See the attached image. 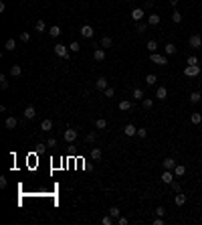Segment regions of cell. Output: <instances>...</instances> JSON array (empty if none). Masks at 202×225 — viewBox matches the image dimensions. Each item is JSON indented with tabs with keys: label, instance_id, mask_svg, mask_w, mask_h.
I'll list each match as a JSON object with an SVG mask.
<instances>
[{
	"label": "cell",
	"instance_id": "6da1fadb",
	"mask_svg": "<svg viewBox=\"0 0 202 225\" xmlns=\"http://www.w3.org/2000/svg\"><path fill=\"white\" fill-rule=\"evenodd\" d=\"M55 55L57 57H61V59H69V47H65V45H55Z\"/></svg>",
	"mask_w": 202,
	"mask_h": 225
},
{
	"label": "cell",
	"instance_id": "7a4b0ae2",
	"mask_svg": "<svg viewBox=\"0 0 202 225\" xmlns=\"http://www.w3.org/2000/svg\"><path fill=\"white\" fill-rule=\"evenodd\" d=\"M184 75L186 77H198L200 75V65H188L184 69Z\"/></svg>",
	"mask_w": 202,
	"mask_h": 225
},
{
	"label": "cell",
	"instance_id": "3957f363",
	"mask_svg": "<svg viewBox=\"0 0 202 225\" xmlns=\"http://www.w3.org/2000/svg\"><path fill=\"white\" fill-rule=\"evenodd\" d=\"M188 45H190L192 49H200V47H202V34H198V33L192 34V37L188 39Z\"/></svg>",
	"mask_w": 202,
	"mask_h": 225
},
{
	"label": "cell",
	"instance_id": "277c9868",
	"mask_svg": "<svg viewBox=\"0 0 202 225\" xmlns=\"http://www.w3.org/2000/svg\"><path fill=\"white\" fill-rule=\"evenodd\" d=\"M150 59H152V63H158V65H168V59H166V55H160V53H150Z\"/></svg>",
	"mask_w": 202,
	"mask_h": 225
},
{
	"label": "cell",
	"instance_id": "5b68a950",
	"mask_svg": "<svg viewBox=\"0 0 202 225\" xmlns=\"http://www.w3.org/2000/svg\"><path fill=\"white\" fill-rule=\"evenodd\" d=\"M81 37L93 39V27H91V24H83V27H81Z\"/></svg>",
	"mask_w": 202,
	"mask_h": 225
},
{
	"label": "cell",
	"instance_id": "8992f818",
	"mask_svg": "<svg viewBox=\"0 0 202 225\" xmlns=\"http://www.w3.org/2000/svg\"><path fill=\"white\" fill-rule=\"evenodd\" d=\"M162 166H164V170H174V168H176V160L172 156H168V158H164Z\"/></svg>",
	"mask_w": 202,
	"mask_h": 225
},
{
	"label": "cell",
	"instance_id": "52a82bcc",
	"mask_svg": "<svg viewBox=\"0 0 202 225\" xmlns=\"http://www.w3.org/2000/svg\"><path fill=\"white\" fill-rule=\"evenodd\" d=\"M145 16V12L141 10V8H134V10H131V18L135 20V23H141V18H144Z\"/></svg>",
	"mask_w": 202,
	"mask_h": 225
},
{
	"label": "cell",
	"instance_id": "ba28073f",
	"mask_svg": "<svg viewBox=\"0 0 202 225\" xmlns=\"http://www.w3.org/2000/svg\"><path fill=\"white\" fill-rule=\"evenodd\" d=\"M95 87L97 89H101V92H103V89H107V87H109V85H107V77H97V79H95Z\"/></svg>",
	"mask_w": 202,
	"mask_h": 225
},
{
	"label": "cell",
	"instance_id": "9c48e42d",
	"mask_svg": "<svg viewBox=\"0 0 202 225\" xmlns=\"http://www.w3.org/2000/svg\"><path fill=\"white\" fill-rule=\"evenodd\" d=\"M172 181H174V170H164V175H162V183L170 185Z\"/></svg>",
	"mask_w": 202,
	"mask_h": 225
},
{
	"label": "cell",
	"instance_id": "30bf717a",
	"mask_svg": "<svg viewBox=\"0 0 202 225\" xmlns=\"http://www.w3.org/2000/svg\"><path fill=\"white\" fill-rule=\"evenodd\" d=\"M156 97H158V99H166V97H168V89H166L164 85L156 87Z\"/></svg>",
	"mask_w": 202,
	"mask_h": 225
},
{
	"label": "cell",
	"instance_id": "8fae6325",
	"mask_svg": "<svg viewBox=\"0 0 202 225\" xmlns=\"http://www.w3.org/2000/svg\"><path fill=\"white\" fill-rule=\"evenodd\" d=\"M65 140H67V142H73V140H77V130H73V128L65 130Z\"/></svg>",
	"mask_w": 202,
	"mask_h": 225
},
{
	"label": "cell",
	"instance_id": "7c38bea8",
	"mask_svg": "<svg viewBox=\"0 0 202 225\" xmlns=\"http://www.w3.org/2000/svg\"><path fill=\"white\" fill-rule=\"evenodd\" d=\"M34 116H37V110H34L32 106H27V107H24V118H27V120H32Z\"/></svg>",
	"mask_w": 202,
	"mask_h": 225
},
{
	"label": "cell",
	"instance_id": "4fadbf2b",
	"mask_svg": "<svg viewBox=\"0 0 202 225\" xmlns=\"http://www.w3.org/2000/svg\"><path fill=\"white\" fill-rule=\"evenodd\" d=\"M174 203H176L178 207H182L184 203H186V195H182V193H176V195H174Z\"/></svg>",
	"mask_w": 202,
	"mask_h": 225
},
{
	"label": "cell",
	"instance_id": "5bb4252c",
	"mask_svg": "<svg viewBox=\"0 0 202 225\" xmlns=\"http://www.w3.org/2000/svg\"><path fill=\"white\" fill-rule=\"evenodd\" d=\"M93 59H95V61H105V51L103 49H95V53H93Z\"/></svg>",
	"mask_w": 202,
	"mask_h": 225
},
{
	"label": "cell",
	"instance_id": "9a60e30c",
	"mask_svg": "<svg viewBox=\"0 0 202 225\" xmlns=\"http://www.w3.org/2000/svg\"><path fill=\"white\" fill-rule=\"evenodd\" d=\"M123 130H126V136H135V134H137V128L134 126V124H126V128H123Z\"/></svg>",
	"mask_w": 202,
	"mask_h": 225
},
{
	"label": "cell",
	"instance_id": "2e32d148",
	"mask_svg": "<svg viewBox=\"0 0 202 225\" xmlns=\"http://www.w3.org/2000/svg\"><path fill=\"white\" fill-rule=\"evenodd\" d=\"M148 24L150 27H158V24H160V16L158 14H150L148 16Z\"/></svg>",
	"mask_w": 202,
	"mask_h": 225
},
{
	"label": "cell",
	"instance_id": "e0dca14e",
	"mask_svg": "<svg viewBox=\"0 0 202 225\" xmlns=\"http://www.w3.org/2000/svg\"><path fill=\"white\" fill-rule=\"evenodd\" d=\"M41 130L51 132V130H53V120H42V122H41Z\"/></svg>",
	"mask_w": 202,
	"mask_h": 225
},
{
	"label": "cell",
	"instance_id": "ac0fdd59",
	"mask_svg": "<svg viewBox=\"0 0 202 225\" xmlns=\"http://www.w3.org/2000/svg\"><path fill=\"white\" fill-rule=\"evenodd\" d=\"M174 175H176V176H184V175H186V166H184V164H176Z\"/></svg>",
	"mask_w": 202,
	"mask_h": 225
},
{
	"label": "cell",
	"instance_id": "d6986e66",
	"mask_svg": "<svg viewBox=\"0 0 202 225\" xmlns=\"http://www.w3.org/2000/svg\"><path fill=\"white\" fill-rule=\"evenodd\" d=\"M10 75H12V77H20V75H22L20 65H12V67H10Z\"/></svg>",
	"mask_w": 202,
	"mask_h": 225
},
{
	"label": "cell",
	"instance_id": "ffe728a7",
	"mask_svg": "<svg viewBox=\"0 0 202 225\" xmlns=\"http://www.w3.org/2000/svg\"><path fill=\"white\" fill-rule=\"evenodd\" d=\"M49 34H51L53 39H57L59 34H61V27H59V24H55V27H51V29H49Z\"/></svg>",
	"mask_w": 202,
	"mask_h": 225
},
{
	"label": "cell",
	"instance_id": "44dd1931",
	"mask_svg": "<svg viewBox=\"0 0 202 225\" xmlns=\"http://www.w3.org/2000/svg\"><path fill=\"white\" fill-rule=\"evenodd\" d=\"M190 122L194 124V126H198V124L202 122V114H196V112H194V114H190Z\"/></svg>",
	"mask_w": 202,
	"mask_h": 225
},
{
	"label": "cell",
	"instance_id": "7402d4cb",
	"mask_svg": "<svg viewBox=\"0 0 202 225\" xmlns=\"http://www.w3.org/2000/svg\"><path fill=\"white\" fill-rule=\"evenodd\" d=\"M16 124H18V122H16V118H12V116H10V118H6L4 126H6L8 130H12V128H16Z\"/></svg>",
	"mask_w": 202,
	"mask_h": 225
},
{
	"label": "cell",
	"instance_id": "603a6c76",
	"mask_svg": "<svg viewBox=\"0 0 202 225\" xmlns=\"http://www.w3.org/2000/svg\"><path fill=\"white\" fill-rule=\"evenodd\" d=\"M4 49H6V51H14L16 49V41H14V39H8V41L4 43Z\"/></svg>",
	"mask_w": 202,
	"mask_h": 225
},
{
	"label": "cell",
	"instance_id": "cb8c5ba5",
	"mask_svg": "<svg viewBox=\"0 0 202 225\" xmlns=\"http://www.w3.org/2000/svg\"><path fill=\"white\" fill-rule=\"evenodd\" d=\"M145 49H148L150 53H156V51H158V43H156V41L152 39V41H148V45H145Z\"/></svg>",
	"mask_w": 202,
	"mask_h": 225
},
{
	"label": "cell",
	"instance_id": "d4e9b609",
	"mask_svg": "<svg viewBox=\"0 0 202 225\" xmlns=\"http://www.w3.org/2000/svg\"><path fill=\"white\" fill-rule=\"evenodd\" d=\"M119 110H121V112H130L131 110V102H127V99L119 102Z\"/></svg>",
	"mask_w": 202,
	"mask_h": 225
},
{
	"label": "cell",
	"instance_id": "484cf974",
	"mask_svg": "<svg viewBox=\"0 0 202 225\" xmlns=\"http://www.w3.org/2000/svg\"><path fill=\"white\" fill-rule=\"evenodd\" d=\"M101 156H103V152L99 148H91V158L93 160H101Z\"/></svg>",
	"mask_w": 202,
	"mask_h": 225
},
{
	"label": "cell",
	"instance_id": "4316f807",
	"mask_svg": "<svg viewBox=\"0 0 202 225\" xmlns=\"http://www.w3.org/2000/svg\"><path fill=\"white\" fill-rule=\"evenodd\" d=\"M200 99H202V93H200V92H192V93H190V102H192V103H198Z\"/></svg>",
	"mask_w": 202,
	"mask_h": 225
},
{
	"label": "cell",
	"instance_id": "83f0119b",
	"mask_svg": "<svg viewBox=\"0 0 202 225\" xmlns=\"http://www.w3.org/2000/svg\"><path fill=\"white\" fill-rule=\"evenodd\" d=\"M111 45H113V39L111 37H103L101 39V47L103 49H107V47H111Z\"/></svg>",
	"mask_w": 202,
	"mask_h": 225
},
{
	"label": "cell",
	"instance_id": "f1b7e54d",
	"mask_svg": "<svg viewBox=\"0 0 202 225\" xmlns=\"http://www.w3.org/2000/svg\"><path fill=\"white\" fill-rule=\"evenodd\" d=\"M164 51H166V55H176V51H178V49H176L172 43H168V45L164 47Z\"/></svg>",
	"mask_w": 202,
	"mask_h": 225
},
{
	"label": "cell",
	"instance_id": "f546056e",
	"mask_svg": "<svg viewBox=\"0 0 202 225\" xmlns=\"http://www.w3.org/2000/svg\"><path fill=\"white\" fill-rule=\"evenodd\" d=\"M156 81H158V77L154 75V73H150V75L145 77V83H148V85H156Z\"/></svg>",
	"mask_w": 202,
	"mask_h": 225
},
{
	"label": "cell",
	"instance_id": "4dcf8cb0",
	"mask_svg": "<svg viewBox=\"0 0 202 225\" xmlns=\"http://www.w3.org/2000/svg\"><path fill=\"white\" fill-rule=\"evenodd\" d=\"M145 29H148V24H145V23H137V24H135V33H141V34H144Z\"/></svg>",
	"mask_w": 202,
	"mask_h": 225
},
{
	"label": "cell",
	"instance_id": "1f68e13d",
	"mask_svg": "<svg viewBox=\"0 0 202 225\" xmlns=\"http://www.w3.org/2000/svg\"><path fill=\"white\" fill-rule=\"evenodd\" d=\"M135 99H144V89H140V87H135L134 89V93H131Z\"/></svg>",
	"mask_w": 202,
	"mask_h": 225
},
{
	"label": "cell",
	"instance_id": "d6a6232c",
	"mask_svg": "<svg viewBox=\"0 0 202 225\" xmlns=\"http://www.w3.org/2000/svg\"><path fill=\"white\" fill-rule=\"evenodd\" d=\"M172 23H176V24L182 23V14H180L178 10H174V14H172Z\"/></svg>",
	"mask_w": 202,
	"mask_h": 225
},
{
	"label": "cell",
	"instance_id": "836d02e7",
	"mask_svg": "<svg viewBox=\"0 0 202 225\" xmlns=\"http://www.w3.org/2000/svg\"><path fill=\"white\" fill-rule=\"evenodd\" d=\"M34 29H37L38 33H45V29H47V27H45V20H37V24H34Z\"/></svg>",
	"mask_w": 202,
	"mask_h": 225
},
{
	"label": "cell",
	"instance_id": "e575fe53",
	"mask_svg": "<svg viewBox=\"0 0 202 225\" xmlns=\"http://www.w3.org/2000/svg\"><path fill=\"white\" fill-rule=\"evenodd\" d=\"M141 103H144V107L145 110H152V106H154V102L150 97H145V99H141Z\"/></svg>",
	"mask_w": 202,
	"mask_h": 225
},
{
	"label": "cell",
	"instance_id": "d590c367",
	"mask_svg": "<svg viewBox=\"0 0 202 225\" xmlns=\"http://www.w3.org/2000/svg\"><path fill=\"white\" fill-rule=\"evenodd\" d=\"M85 140H87L89 144H91V142H95V140H97V134H95V132H89L87 136H85Z\"/></svg>",
	"mask_w": 202,
	"mask_h": 225
},
{
	"label": "cell",
	"instance_id": "8d00e7d4",
	"mask_svg": "<svg viewBox=\"0 0 202 225\" xmlns=\"http://www.w3.org/2000/svg\"><path fill=\"white\" fill-rule=\"evenodd\" d=\"M105 126H107V122H105V120H103V118H99V120H97V122H95V128H97V130H103Z\"/></svg>",
	"mask_w": 202,
	"mask_h": 225
},
{
	"label": "cell",
	"instance_id": "74e56055",
	"mask_svg": "<svg viewBox=\"0 0 202 225\" xmlns=\"http://www.w3.org/2000/svg\"><path fill=\"white\" fill-rule=\"evenodd\" d=\"M101 223L103 225H113V217H111V215H105V217L101 219Z\"/></svg>",
	"mask_w": 202,
	"mask_h": 225
},
{
	"label": "cell",
	"instance_id": "f35d334b",
	"mask_svg": "<svg viewBox=\"0 0 202 225\" xmlns=\"http://www.w3.org/2000/svg\"><path fill=\"white\" fill-rule=\"evenodd\" d=\"M109 215H111V217H119V215H121V211H119L117 207H111V209H109Z\"/></svg>",
	"mask_w": 202,
	"mask_h": 225
},
{
	"label": "cell",
	"instance_id": "ab89813d",
	"mask_svg": "<svg viewBox=\"0 0 202 225\" xmlns=\"http://www.w3.org/2000/svg\"><path fill=\"white\" fill-rule=\"evenodd\" d=\"M79 49H81V47H79V43H77V41H73L71 45H69V51H73V53H77Z\"/></svg>",
	"mask_w": 202,
	"mask_h": 225
},
{
	"label": "cell",
	"instance_id": "60d3db41",
	"mask_svg": "<svg viewBox=\"0 0 202 225\" xmlns=\"http://www.w3.org/2000/svg\"><path fill=\"white\" fill-rule=\"evenodd\" d=\"M113 93H115V89H113V87L103 89V96H105V97H113Z\"/></svg>",
	"mask_w": 202,
	"mask_h": 225
},
{
	"label": "cell",
	"instance_id": "b9f144b4",
	"mask_svg": "<svg viewBox=\"0 0 202 225\" xmlns=\"http://www.w3.org/2000/svg\"><path fill=\"white\" fill-rule=\"evenodd\" d=\"M0 87L6 89L8 87V81H6V75H0Z\"/></svg>",
	"mask_w": 202,
	"mask_h": 225
},
{
	"label": "cell",
	"instance_id": "7bdbcfd3",
	"mask_svg": "<svg viewBox=\"0 0 202 225\" xmlns=\"http://www.w3.org/2000/svg\"><path fill=\"white\" fill-rule=\"evenodd\" d=\"M20 41L28 43V41H31V33H20Z\"/></svg>",
	"mask_w": 202,
	"mask_h": 225
},
{
	"label": "cell",
	"instance_id": "ee69618b",
	"mask_svg": "<svg viewBox=\"0 0 202 225\" xmlns=\"http://www.w3.org/2000/svg\"><path fill=\"white\" fill-rule=\"evenodd\" d=\"M135 136L145 138V136H148V130H145V128H137V134H135Z\"/></svg>",
	"mask_w": 202,
	"mask_h": 225
},
{
	"label": "cell",
	"instance_id": "f6af8a7d",
	"mask_svg": "<svg viewBox=\"0 0 202 225\" xmlns=\"http://www.w3.org/2000/svg\"><path fill=\"white\" fill-rule=\"evenodd\" d=\"M170 187H172V191H174V193H180V185L176 183V181H172V183H170Z\"/></svg>",
	"mask_w": 202,
	"mask_h": 225
},
{
	"label": "cell",
	"instance_id": "bcb514c9",
	"mask_svg": "<svg viewBox=\"0 0 202 225\" xmlns=\"http://www.w3.org/2000/svg\"><path fill=\"white\" fill-rule=\"evenodd\" d=\"M47 146H49V148L57 146V138H49V140H47Z\"/></svg>",
	"mask_w": 202,
	"mask_h": 225
},
{
	"label": "cell",
	"instance_id": "7dc6e473",
	"mask_svg": "<svg viewBox=\"0 0 202 225\" xmlns=\"http://www.w3.org/2000/svg\"><path fill=\"white\" fill-rule=\"evenodd\" d=\"M156 215H158V217H164V215H166V209H164V207H158V209H156Z\"/></svg>",
	"mask_w": 202,
	"mask_h": 225
},
{
	"label": "cell",
	"instance_id": "c3c4849f",
	"mask_svg": "<svg viewBox=\"0 0 202 225\" xmlns=\"http://www.w3.org/2000/svg\"><path fill=\"white\" fill-rule=\"evenodd\" d=\"M188 65H198V59H196L194 55H190V57H188Z\"/></svg>",
	"mask_w": 202,
	"mask_h": 225
},
{
	"label": "cell",
	"instance_id": "681fc988",
	"mask_svg": "<svg viewBox=\"0 0 202 225\" xmlns=\"http://www.w3.org/2000/svg\"><path fill=\"white\" fill-rule=\"evenodd\" d=\"M117 225H127V217H117Z\"/></svg>",
	"mask_w": 202,
	"mask_h": 225
},
{
	"label": "cell",
	"instance_id": "f907efd6",
	"mask_svg": "<svg viewBox=\"0 0 202 225\" xmlns=\"http://www.w3.org/2000/svg\"><path fill=\"white\" fill-rule=\"evenodd\" d=\"M154 225H164V219H162V217H158V215H156V219H154Z\"/></svg>",
	"mask_w": 202,
	"mask_h": 225
},
{
	"label": "cell",
	"instance_id": "816d5d0a",
	"mask_svg": "<svg viewBox=\"0 0 202 225\" xmlns=\"http://www.w3.org/2000/svg\"><path fill=\"white\" fill-rule=\"evenodd\" d=\"M6 185H8V181L4 179V176H0V187H2V189H6Z\"/></svg>",
	"mask_w": 202,
	"mask_h": 225
},
{
	"label": "cell",
	"instance_id": "f5cc1de1",
	"mask_svg": "<svg viewBox=\"0 0 202 225\" xmlns=\"http://www.w3.org/2000/svg\"><path fill=\"white\" fill-rule=\"evenodd\" d=\"M178 2H180V0H170V4H172V6H174V8L178 6Z\"/></svg>",
	"mask_w": 202,
	"mask_h": 225
}]
</instances>
